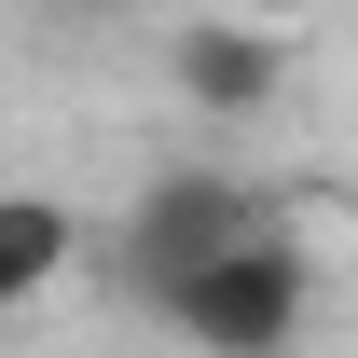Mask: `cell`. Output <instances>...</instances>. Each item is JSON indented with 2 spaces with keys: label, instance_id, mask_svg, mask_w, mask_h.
<instances>
[{
  "label": "cell",
  "instance_id": "3",
  "mask_svg": "<svg viewBox=\"0 0 358 358\" xmlns=\"http://www.w3.org/2000/svg\"><path fill=\"white\" fill-rule=\"evenodd\" d=\"M166 83L193 96V110H275V96H289V28L193 14V28H166Z\"/></svg>",
  "mask_w": 358,
  "mask_h": 358
},
{
  "label": "cell",
  "instance_id": "2",
  "mask_svg": "<svg viewBox=\"0 0 358 358\" xmlns=\"http://www.w3.org/2000/svg\"><path fill=\"white\" fill-rule=\"evenodd\" d=\"M248 234H275V193L248 166H166V179H138V207H124V289L166 303L179 275H207Z\"/></svg>",
  "mask_w": 358,
  "mask_h": 358
},
{
  "label": "cell",
  "instance_id": "4",
  "mask_svg": "<svg viewBox=\"0 0 358 358\" xmlns=\"http://www.w3.org/2000/svg\"><path fill=\"white\" fill-rule=\"evenodd\" d=\"M69 262H83V221L55 193H0V317H28Z\"/></svg>",
  "mask_w": 358,
  "mask_h": 358
},
{
  "label": "cell",
  "instance_id": "1",
  "mask_svg": "<svg viewBox=\"0 0 358 358\" xmlns=\"http://www.w3.org/2000/svg\"><path fill=\"white\" fill-rule=\"evenodd\" d=\"M152 317H166L193 358H303V331H317V248L275 221V234H248V248H221L207 275H179Z\"/></svg>",
  "mask_w": 358,
  "mask_h": 358
}]
</instances>
